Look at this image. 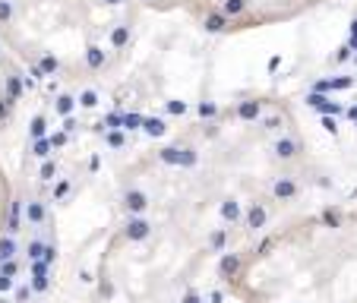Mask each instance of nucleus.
I'll use <instances>...</instances> for the list:
<instances>
[{
	"mask_svg": "<svg viewBox=\"0 0 357 303\" xmlns=\"http://www.w3.org/2000/svg\"><path fill=\"white\" fill-rule=\"evenodd\" d=\"M32 89H35L32 79L0 45V126H6L16 117V111L25 105V95Z\"/></svg>",
	"mask_w": 357,
	"mask_h": 303,
	"instance_id": "39448f33",
	"label": "nucleus"
},
{
	"mask_svg": "<svg viewBox=\"0 0 357 303\" xmlns=\"http://www.w3.org/2000/svg\"><path fill=\"white\" fill-rule=\"evenodd\" d=\"M329 0H187L180 16H187L206 35H247V32L288 25Z\"/></svg>",
	"mask_w": 357,
	"mask_h": 303,
	"instance_id": "20e7f679",
	"label": "nucleus"
},
{
	"mask_svg": "<svg viewBox=\"0 0 357 303\" xmlns=\"http://www.w3.org/2000/svg\"><path fill=\"white\" fill-rule=\"evenodd\" d=\"M158 158L174 177L231 221L282 205L307 177V136L282 95L215 101L168 129Z\"/></svg>",
	"mask_w": 357,
	"mask_h": 303,
	"instance_id": "f257e3e1",
	"label": "nucleus"
},
{
	"mask_svg": "<svg viewBox=\"0 0 357 303\" xmlns=\"http://www.w3.org/2000/svg\"><path fill=\"white\" fill-rule=\"evenodd\" d=\"M143 13L136 0H0V45L35 89L82 95L130 63Z\"/></svg>",
	"mask_w": 357,
	"mask_h": 303,
	"instance_id": "f03ea898",
	"label": "nucleus"
},
{
	"mask_svg": "<svg viewBox=\"0 0 357 303\" xmlns=\"http://www.w3.org/2000/svg\"><path fill=\"white\" fill-rule=\"evenodd\" d=\"M136 3L143 6L145 13H161V16H168V13H180L187 0H136Z\"/></svg>",
	"mask_w": 357,
	"mask_h": 303,
	"instance_id": "423d86ee",
	"label": "nucleus"
},
{
	"mask_svg": "<svg viewBox=\"0 0 357 303\" xmlns=\"http://www.w3.org/2000/svg\"><path fill=\"white\" fill-rule=\"evenodd\" d=\"M221 278L237 303H357V202L263 228Z\"/></svg>",
	"mask_w": 357,
	"mask_h": 303,
	"instance_id": "7ed1b4c3",
	"label": "nucleus"
}]
</instances>
